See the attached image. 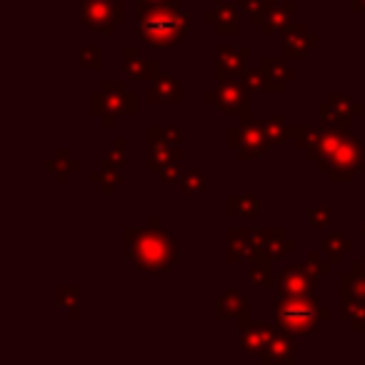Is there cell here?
<instances>
[{
  "label": "cell",
  "mask_w": 365,
  "mask_h": 365,
  "mask_svg": "<svg viewBox=\"0 0 365 365\" xmlns=\"http://www.w3.org/2000/svg\"><path fill=\"white\" fill-rule=\"evenodd\" d=\"M101 51H81V61H88L91 68H98L101 66Z\"/></svg>",
  "instance_id": "cell-14"
},
{
  "label": "cell",
  "mask_w": 365,
  "mask_h": 365,
  "mask_svg": "<svg viewBox=\"0 0 365 365\" xmlns=\"http://www.w3.org/2000/svg\"><path fill=\"white\" fill-rule=\"evenodd\" d=\"M188 31L190 18L165 3L150 6L145 0L143 6H138V36L148 46H175Z\"/></svg>",
  "instance_id": "cell-1"
},
{
  "label": "cell",
  "mask_w": 365,
  "mask_h": 365,
  "mask_svg": "<svg viewBox=\"0 0 365 365\" xmlns=\"http://www.w3.org/2000/svg\"><path fill=\"white\" fill-rule=\"evenodd\" d=\"M135 240L128 243V255L138 263L143 270H168L170 263L175 260V243L168 238L165 233L158 230H143V233H133Z\"/></svg>",
  "instance_id": "cell-2"
},
{
  "label": "cell",
  "mask_w": 365,
  "mask_h": 365,
  "mask_svg": "<svg viewBox=\"0 0 365 365\" xmlns=\"http://www.w3.org/2000/svg\"><path fill=\"white\" fill-rule=\"evenodd\" d=\"M83 18L96 31L113 33V26L123 21V3H115V0H83Z\"/></svg>",
  "instance_id": "cell-4"
},
{
  "label": "cell",
  "mask_w": 365,
  "mask_h": 365,
  "mask_svg": "<svg viewBox=\"0 0 365 365\" xmlns=\"http://www.w3.org/2000/svg\"><path fill=\"white\" fill-rule=\"evenodd\" d=\"M170 91H180V86H178L175 81H170V78H165V86L160 88V83H158V86L153 88L150 98L153 101H158V98H160V101H178L175 96H170Z\"/></svg>",
  "instance_id": "cell-9"
},
{
  "label": "cell",
  "mask_w": 365,
  "mask_h": 365,
  "mask_svg": "<svg viewBox=\"0 0 365 365\" xmlns=\"http://www.w3.org/2000/svg\"><path fill=\"white\" fill-rule=\"evenodd\" d=\"M280 285H283L285 295H305L310 290V280L305 278V273L295 270H285L283 278H280Z\"/></svg>",
  "instance_id": "cell-6"
},
{
  "label": "cell",
  "mask_w": 365,
  "mask_h": 365,
  "mask_svg": "<svg viewBox=\"0 0 365 365\" xmlns=\"http://www.w3.org/2000/svg\"><path fill=\"white\" fill-rule=\"evenodd\" d=\"M155 66V61H135V63H128L125 71L130 78H148V68Z\"/></svg>",
  "instance_id": "cell-10"
},
{
  "label": "cell",
  "mask_w": 365,
  "mask_h": 365,
  "mask_svg": "<svg viewBox=\"0 0 365 365\" xmlns=\"http://www.w3.org/2000/svg\"><path fill=\"white\" fill-rule=\"evenodd\" d=\"M273 340V335H270V330H248V335H245V350H250V353H260L263 348H268V343Z\"/></svg>",
  "instance_id": "cell-8"
},
{
  "label": "cell",
  "mask_w": 365,
  "mask_h": 365,
  "mask_svg": "<svg viewBox=\"0 0 365 365\" xmlns=\"http://www.w3.org/2000/svg\"><path fill=\"white\" fill-rule=\"evenodd\" d=\"M218 106L223 108V110L240 113L248 106V98H245L240 86H235V83H223V86L218 88Z\"/></svg>",
  "instance_id": "cell-5"
},
{
  "label": "cell",
  "mask_w": 365,
  "mask_h": 365,
  "mask_svg": "<svg viewBox=\"0 0 365 365\" xmlns=\"http://www.w3.org/2000/svg\"><path fill=\"white\" fill-rule=\"evenodd\" d=\"M205 188V178L198 175V173H190L188 178H185V190L188 193H200V190Z\"/></svg>",
  "instance_id": "cell-12"
},
{
  "label": "cell",
  "mask_w": 365,
  "mask_h": 365,
  "mask_svg": "<svg viewBox=\"0 0 365 365\" xmlns=\"http://www.w3.org/2000/svg\"><path fill=\"white\" fill-rule=\"evenodd\" d=\"M285 26V16L280 11H273V16L265 21V33H275L278 28Z\"/></svg>",
  "instance_id": "cell-13"
},
{
  "label": "cell",
  "mask_w": 365,
  "mask_h": 365,
  "mask_svg": "<svg viewBox=\"0 0 365 365\" xmlns=\"http://www.w3.org/2000/svg\"><path fill=\"white\" fill-rule=\"evenodd\" d=\"M360 3H363V6H360V8H365V0H360Z\"/></svg>",
  "instance_id": "cell-15"
},
{
  "label": "cell",
  "mask_w": 365,
  "mask_h": 365,
  "mask_svg": "<svg viewBox=\"0 0 365 365\" xmlns=\"http://www.w3.org/2000/svg\"><path fill=\"white\" fill-rule=\"evenodd\" d=\"M343 248L348 250V248H353V245L348 243V240H343L340 235H333V238L325 243V250H328L330 255H333V260H338L340 258V253H343Z\"/></svg>",
  "instance_id": "cell-11"
},
{
  "label": "cell",
  "mask_w": 365,
  "mask_h": 365,
  "mask_svg": "<svg viewBox=\"0 0 365 365\" xmlns=\"http://www.w3.org/2000/svg\"><path fill=\"white\" fill-rule=\"evenodd\" d=\"M265 358L268 360H293V345L285 338H273L265 348Z\"/></svg>",
  "instance_id": "cell-7"
},
{
  "label": "cell",
  "mask_w": 365,
  "mask_h": 365,
  "mask_svg": "<svg viewBox=\"0 0 365 365\" xmlns=\"http://www.w3.org/2000/svg\"><path fill=\"white\" fill-rule=\"evenodd\" d=\"M275 315H278L280 328L295 335L310 333L315 328V323H318V308L305 295H285V298H278Z\"/></svg>",
  "instance_id": "cell-3"
},
{
  "label": "cell",
  "mask_w": 365,
  "mask_h": 365,
  "mask_svg": "<svg viewBox=\"0 0 365 365\" xmlns=\"http://www.w3.org/2000/svg\"><path fill=\"white\" fill-rule=\"evenodd\" d=\"M155 3H165V0H155Z\"/></svg>",
  "instance_id": "cell-16"
}]
</instances>
